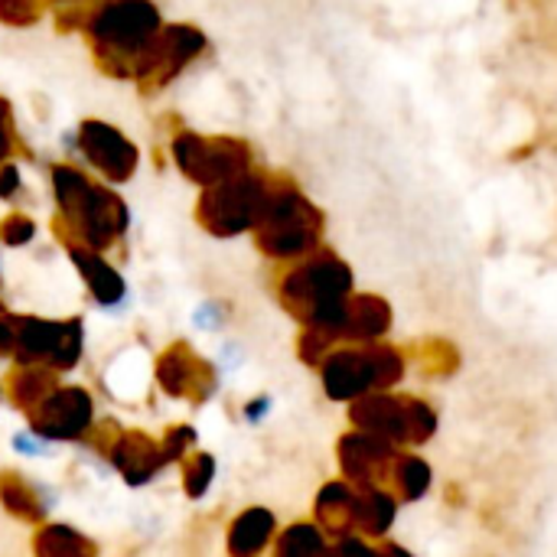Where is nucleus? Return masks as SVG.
Returning a JSON list of instances; mask_svg holds the SVG:
<instances>
[{
    "mask_svg": "<svg viewBox=\"0 0 557 557\" xmlns=\"http://www.w3.org/2000/svg\"><path fill=\"white\" fill-rule=\"evenodd\" d=\"M10 144H13V127H10V111L0 98V160L10 153Z\"/></svg>",
    "mask_w": 557,
    "mask_h": 557,
    "instance_id": "nucleus-9",
    "label": "nucleus"
},
{
    "mask_svg": "<svg viewBox=\"0 0 557 557\" xmlns=\"http://www.w3.org/2000/svg\"><path fill=\"white\" fill-rule=\"evenodd\" d=\"M258 225H261L264 248L281 258L304 255L320 238V212L297 189L268 193Z\"/></svg>",
    "mask_w": 557,
    "mask_h": 557,
    "instance_id": "nucleus-2",
    "label": "nucleus"
},
{
    "mask_svg": "<svg viewBox=\"0 0 557 557\" xmlns=\"http://www.w3.org/2000/svg\"><path fill=\"white\" fill-rule=\"evenodd\" d=\"M85 33L108 69L137 72L140 55L160 33V13L147 0H104L88 16Z\"/></svg>",
    "mask_w": 557,
    "mask_h": 557,
    "instance_id": "nucleus-1",
    "label": "nucleus"
},
{
    "mask_svg": "<svg viewBox=\"0 0 557 557\" xmlns=\"http://www.w3.org/2000/svg\"><path fill=\"white\" fill-rule=\"evenodd\" d=\"M323 557H382V552H372V548H366L362 542H343L333 555Z\"/></svg>",
    "mask_w": 557,
    "mask_h": 557,
    "instance_id": "nucleus-10",
    "label": "nucleus"
},
{
    "mask_svg": "<svg viewBox=\"0 0 557 557\" xmlns=\"http://www.w3.org/2000/svg\"><path fill=\"white\" fill-rule=\"evenodd\" d=\"M392 313L388 304L379 297H356L346 304V317H343V330L359 336V339H375L388 330Z\"/></svg>",
    "mask_w": 557,
    "mask_h": 557,
    "instance_id": "nucleus-6",
    "label": "nucleus"
},
{
    "mask_svg": "<svg viewBox=\"0 0 557 557\" xmlns=\"http://www.w3.org/2000/svg\"><path fill=\"white\" fill-rule=\"evenodd\" d=\"M343 463L352 480L372 483V490H375V483L395 467V454H392L388 441H382L375 434H356V437H346V444H343Z\"/></svg>",
    "mask_w": 557,
    "mask_h": 557,
    "instance_id": "nucleus-5",
    "label": "nucleus"
},
{
    "mask_svg": "<svg viewBox=\"0 0 557 557\" xmlns=\"http://www.w3.org/2000/svg\"><path fill=\"white\" fill-rule=\"evenodd\" d=\"M0 16L13 26L33 23L39 16V0H0Z\"/></svg>",
    "mask_w": 557,
    "mask_h": 557,
    "instance_id": "nucleus-8",
    "label": "nucleus"
},
{
    "mask_svg": "<svg viewBox=\"0 0 557 557\" xmlns=\"http://www.w3.org/2000/svg\"><path fill=\"white\" fill-rule=\"evenodd\" d=\"M392 476H395L401 499H421L431 490V467L421 457H411V454L398 457L392 467Z\"/></svg>",
    "mask_w": 557,
    "mask_h": 557,
    "instance_id": "nucleus-7",
    "label": "nucleus"
},
{
    "mask_svg": "<svg viewBox=\"0 0 557 557\" xmlns=\"http://www.w3.org/2000/svg\"><path fill=\"white\" fill-rule=\"evenodd\" d=\"M78 144H82V150L88 153V160H91L101 173H108L111 180H124V176H131L134 166H137V150H134V144H127L111 124H95V121L82 124Z\"/></svg>",
    "mask_w": 557,
    "mask_h": 557,
    "instance_id": "nucleus-4",
    "label": "nucleus"
},
{
    "mask_svg": "<svg viewBox=\"0 0 557 557\" xmlns=\"http://www.w3.org/2000/svg\"><path fill=\"white\" fill-rule=\"evenodd\" d=\"M382 557H411L405 548H398V545H388L385 552H382Z\"/></svg>",
    "mask_w": 557,
    "mask_h": 557,
    "instance_id": "nucleus-12",
    "label": "nucleus"
},
{
    "mask_svg": "<svg viewBox=\"0 0 557 557\" xmlns=\"http://www.w3.org/2000/svg\"><path fill=\"white\" fill-rule=\"evenodd\" d=\"M176 160L199 183H225L245 173L248 150L235 140H202L186 134L176 140Z\"/></svg>",
    "mask_w": 557,
    "mask_h": 557,
    "instance_id": "nucleus-3",
    "label": "nucleus"
},
{
    "mask_svg": "<svg viewBox=\"0 0 557 557\" xmlns=\"http://www.w3.org/2000/svg\"><path fill=\"white\" fill-rule=\"evenodd\" d=\"M16 186H20L16 170H13V166H3V170H0V196H13Z\"/></svg>",
    "mask_w": 557,
    "mask_h": 557,
    "instance_id": "nucleus-11",
    "label": "nucleus"
}]
</instances>
